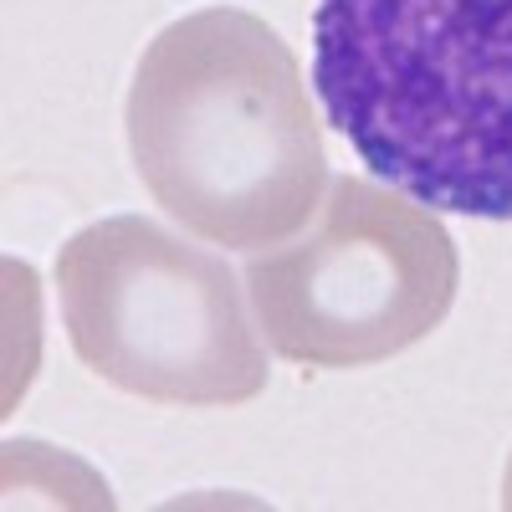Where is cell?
I'll return each mask as SVG.
<instances>
[{
	"mask_svg": "<svg viewBox=\"0 0 512 512\" xmlns=\"http://www.w3.org/2000/svg\"><path fill=\"white\" fill-rule=\"evenodd\" d=\"M123 118L154 205L210 246H277L323 205L328 154L303 67L251 11L169 21L134 67Z\"/></svg>",
	"mask_w": 512,
	"mask_h": 512,
	"instance_id": "cell-1",
	"label": "cell"
},
{
	"mask_svg": "<svg viewBox=\"0 0 512 512\" xmlns=\"http://www.w3.org/2000/svg\"><path fill=\"white\" fill-rule=\"evenodd\" d=\"M502 507L512 512V456H507V472H502Z\"/></svg>",
	"mask_w": 512,
	"mask_h": 512,
	"instance_id": "cell-5",
	"label": "cell"
},
{
	"mask_svg": "<svg viewBox=\"0 0 512 512\" xmlns=\"http://www.w3.org/2000/svg\"><path fill=\"white\" fill-rule=\"evenodd\" d=\"M313 93L384 185L512 221V0H318Z\"/></svg>",
	"mask_w": 512,
	"mask_h": 512,
	"instance_id": "cell-2",
	"label": "cell"
},
{
	"mask_svg": "<svg viewBox=\"0 0 512 512\" xmlns=\"http://www.w3.org/2000/svg\"><path fill=\"white\" fill-rule=\"evenodd\" d=\"M57 297L82 369L123 395L221 410L267 390L236 272L149 216L82 226L57 251Z\"/></svg>",
	"mask_w": 512,
	"mask_h": 512,
	"instance_id": "cell-3",
	"label": "cell"
},
{
	"mask_svg": "<svg viewBox=\"0 0 512 512\" xmlns=\"http://www.w3.org/2000/svg\"><path fill=\"white\" fill-rule=\"evenodd\" d=\"M461 256L431 205L338 175L308 236L251 251L246 297L267 349L308 369H364L431 338Z\"/></svg>",
	"mask_w": 512,
	"mask_h": 512,
	"instance_id": "cell-4",
	"label": "cell"
}]
</instances>
